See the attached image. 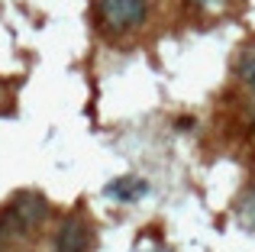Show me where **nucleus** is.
Here are the masks:
<instances>
[{
  "label": "nucleus",
  "mask_w": 255,
  "mask_h": 252,
  "mask_svg": "<svg viewBox=\"0 0 255 252\" xmlns=\"http://www.w3.org/2000/svg\"><path fill=\"white\" fill-rule=\"evenodd\" d=\"M97 10H100V19L113 32H129L136 26H142L145 16H149V3L145 0H100Z\"/></svg>",
  "instance_id": "f03ea898"
},
{
  "label": "nucleus",
  "mask_w": 255,
  "mask_h": 252,
  "mask_svg": "<svg viewBox=\"0 0 255 252\" xmlns=\"http://www.w3.org/2000/svg\"><path fill=\"white\" fill-rule=\"evenodd\" d=\"M236 71L246 81V88H252V94H255V42L243 49V55H239V62H236Z\"/></svg>",
  "instance_id": "39448f33"
},
{
  "label": "nucleus",
  "mask_w": 255,
  "mask_h": 252,
  "mask_svg": "<svg viewBox=\"0 0 255 252\" xmlns=\"http://www.w3.org/2000/svg\"><path fill=\"white\" fill-rule=\"evenodd\" d=\"M155 252H168V249H155Z\"/></svg>",
  "instance_id": "0eeeda50"
},
{
  "label": "nucleus",
  "mask_w": 255,
  "mask_h": 252,
  "mask_svg": "<svg viewBox=\"0 0 255 252\" xmlns=\"http://www.w3.org/2000/svg\"><path fill=\"white\" fill-rule=\"evenodd\" d=\"M145 191H149V184L139 181V178H120V181L107 184V194L117 197V201H139Z\"/></svg>",
  "instance_id": "20e7f679"
},
{
  "label": "nucleus",
  "mask_w": 255,
  "mask_h": 252,
  "mask_svg": "<svg viewBox=\"0 0 255 252\" xmlns=\"http://www.w3.org/2000/svg\"><path fill=\"white\" fill-rule=\"evenodd\" d=\"M45 217H49L45 197H39L36 191H23V194H16L13 204L0 214V220L13 230V236H23V233H32V230L42 227Z\"/></svg>",
  "instance_id": "f257e3e1"
},
{
  "label": "nucleus",
  "mask_w": 255,
  "mask_h": 252,
  "mask_svg": "<svg viewBox=\"0 0 255 252\" xmlns=\"http://www.w3.org/2000/svg\"><path fill=\"white\" fill-rule=\"evenodd\" d=\"M94 246V230L81 214H71L62 220L55 233V252H91Z\"/></svg>",
  "instance_id": "7ed1b4c3"
},
{
  "label": "nucleus",
  "mask_w": 255,
  "mask_h": 252,
  "mask_svg": "<svg viewBox=\"0 0 255 252\" xmlns=\"http://www.w3.org/2000/svg\"><path fill=\"white\" fill-rule=\"evenodd\" d=\"M194 3H197L200 10H210V13H217V10H223V3H226V0H194Z\"/></svg>",
  "instance_id": "423d86ee"
}]
</instances>
